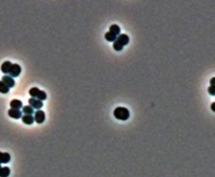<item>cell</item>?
I'll list each match as a JSON object with an SVG mask.
<instances>
[{"label": "cell", "mask_w": 215, "mask_h": 177, "mask_svg": "<svg viewBox=\"0 0 215 177\" xmlns=\"http://www.w3.org/2000/svg\"><path fill=\"white\" fill-rule=\"evenodd\" d=\"M114 117L118 120H126L129 119V110H128L126 107H116L113 112Z\"/></svg>", "instance_id": "6da1fadb"}, {"label": "cell", "mask_w": 215, "mask_h": 177, "mask_svg": "<svg viewBox=\"0 0 215 177\" xmlns=\"http://www.w3.org/2000/svg\"><path fill=\"white\" fill-rule=\"evenodd\" d=\"M21 73V67L18 65V64H12L11 66V69L9 71V76L12 78H16L18 77Z\"/></svg>", "instance_id": "7a4b0ae2"}, {"label": "cell", "mask_w": 215, "mask_h": 177, "mask_svg": "<svg viewBox=\"0 0 215 177\" xmlns=\"http://www.w3.org/2000/svg\"><path fill=\"white\" fill-rule=\"evenodd\" d=\"M33 119L36 124H43L44 120H46V114H44V112H43V110H40V109H37L36 112H34Z\"/></svg>", "instance_id": "3957f363"}, {"label": "cell", "mask_w": 215, "mask_h": 177, "mask_svg": "<svg viewBox=\"0 0 215 177\" xmlns=\"http://www.w3.org/2000/svg\"><path fill=\"white\" fill-rule=\"evenodd\" d=\"M29 104L33 107V108L34 109H40L41 107H43L44 103L43 101H40V100L36 99V98H33V97H30V98L29 99Z\"/></svg>", "instance_id": "277c9868"}, {"label": "cell", "mask_w": 215, "mask_h": 177, "mask_svg": "<svg viewBox=\"0 0 215 177\" xmlns=\"http://www.w3.org/2000/svg\"><path fill=\"white\" fill-rule=\"evenodd\" d=\"M1 81L4 83L6 86H8L9 88L14 87V85H15V81L13 80V78L10 77L9 75H4V76H3L2 79H1Z\"/></svg>", "instance_id": "5b68a950"}, {"label": "cell", "mask_w": 215, "mask_h": 177, "mask_svg": "<svg viewBox=\"0 0 215 177\" xmlns=\"http://www.w3.org/2000/svg\"><path fill=\"white\" fill-rule=\"evenodd\" d=\"M8 116L12 119H21L22 116V112L20 109H14V108H10L8 110Z\"/></svg>", "instance_id": "8992f818"}, {"label": "cell", "mask_w": 215, "mask_h": 177, "mask_svg": "<svg viewBox=\"0 0 215 177\" xmlns=\"http://www.w3.org/2000/svg\"><path fill=\"white\" fill-rule=\"evenodd\" d=\"M116 41H118L121 46L124 47V46H126L128 43H129V37H128V36L125 33H121L116 37Z\"/></svg>", "instance_id": "52a82bcc"}, {"label": "cell", "mask_w": 215, "mask_h": 177, "mask_svg": "<svg viewBox=\"0 0 215 177\" xmlns=\"http://www.w3.org/2000/svg\"><path fill=\"white\" fill-rule=\"evenodd\" d=\"M10 159H11L10 154L0 152V164H6V163L10 162Z\"/></svg>", "instance_id": "ba28073f"}, {"label": "cell", "mask_w": 215, "mask_h": 177, "mask_svg": "<svg viewBox=\"0 0 215 177\" xmlns=\"http://www.w3.org/2000/svg\"><path fill=\"white\" fill-rule=\"evenodd\" d=\"M21 120L25 124H33L34 123V119L32 114H24L21 116Z\"/></svg>", "instance_id": "9c48e42d"}, {"label": "cell", "mask_w": 215, "mask_h": 177, "mask_svg": "<svg viewBox=\"0 0 215 177\" xmlns=\"http://www.w3.org/2000/svg\"><path fill=\"white\" fill-rule=\"evenodd\" d=\"M12 63L9 61H5L4 63L1 65V71L4 73V74H9V71L11 69Z\"/></svg>", "instance_id": "30bf717a"}, {"label": "cell", "mask_w": 215, "mask_h": 177, "mask_svg": "<svg viewBox=\"0 0 215 177\" xmlns=\"http://www.w3.org/2000/svg\"><path fill=\"white\" fill-rule=\"evenodd\" d=\"M22 102L20 101L18 99H13L10 101V107L11 108H14V109H20L22 108Z\"/></svg>", "instance_id": "8fae6325"}, {"label": "cell", "mask_w": 215, "mask_h": 177, "mask_svg": "<svg viewBox=\"0 0 215 177\" xmlns=\"http://www.w3.org/2000/svg\"><path fill=\"white\" fill-rule=\"evenodd\" d=\"M109 32L113 33V34H115V36H119L120 34V27L117 26V24H112L111 26H110V29H109Z\"/></svg>", "instance_id": "7c38bea8"}, {"label": "cell", "mask_w": 215, "mask_h": 177, "mask_svg": "<svg viewBox=\"0 0 215 177\" xmlns=\"http://www.w3.org/2000/svg\"><path fill=\"white\" fill-rule=\"evenodd\" d=\"M104 37H105V40L106 41H116V36L115 34H113V33H111L110 32H107L106 33H105V36H104Z\"/></svg>", "instance_id": "4fadbf2b"}, {"label": "cell", "mask_w": 215, "mask_h": 177, "mask_svg": "<svg viewBox=\"0 0 215 177\" xmlns=\"http://www.w3.org/2000/svg\"><path fill=\"white\" fill-rule=\"evenodd\" d=\"M22 113L32 114V116H33V113H34V110L30 105H25V106H22Z\"/></svg>", "instance_id": "5bb4252c"}, {"label": "cell", "mask_w": 215, "mask_h": 177, "mask_svg": "<svg viewBox=\"0 0 215 177\" xmlns=\"http://www.w3.org/2000/svg\"><path fill=\"white\" fill-rule=\"evenodd\" d=\"M10 174V169L8 167H1L0 169V177H8Z\"/></svg>", "instance_id": "9a60e30c"}, {"label": "cell", "mask_w": 215, "mask_h": 177, "mask_svg": "<svg viewBox=\"0 0 215 177\" xmlns=\"http://www.w3.org/2000/svg\"><path fill=\"white\" fill-rule=\"evenodd\" d=\"M9 92V87L6 86L4 83L0 80V93H3V94H6V93Z\"/></svg>", "instance_id": "2e32d148"}, {"label": "cell", "mask_w": 215, "mask_h": 177, "mask_svg": "<svg viewBox=\"0 0 215 177\" xmlns=\"http://www.w3.org/2000/svg\"><path fill=\"white\" fill-rule=\"evenodd\" d=\"M39 92H40V89L37 87H33L29 89V95L32 96L33 98H36L37 94H39Z\"/></svg>", "instance_id": "e0dca14e"}, {"label": "cell", "mask_w": 215, "mask_h": 177, "mask_svg": "<svg viewBox=\"0 0 215 177\" xmlns=\"http://www.w3.org/2000/svg\"><path fill=\"white\" fill-rule=\"evenodd\" d=\"M47 93L43 91V90H40V92H39V94H37V96L36 97V99H39L40 100V101H44V100H46L47 99Z\"/></svg>", "instance_id": "ac0fdd59"}, {"label": "cell", "mask_w": 215, "mask_h": 177, "mask_svg": "<svg viewBox=\"0 0 215 177\" xmlns=\"http://www.w3.org/2000/svg\"><path fill=\"white\" fill-rule=\"evenodd\" d=\"M113 49H114V50H115V51L118 52V51H121V50H122L123 47L121 46V45L118 43V41H114V43H113Z\"/></svg>", "instance_id": "d6986e66"}, {"label": "cell", "mask_w": 215, "mask_h": 177, "mask_svg": "<svg viewBox=\"0 0 215 177\" xmlns=\"http://www.w3.org/2000/svg\"><path fill=\"white\" fill-rule=\"evenodd\" d=\"M208 92H209V94H211V95H215V87L214 86H210V87L208 88Z\"/></svg>", "instance_id": "ffe728a7"}, {"label": "cell", "mask_w": 215, "mask_h": 177, "mask_svg": "<svg viewBox=\"0 0 215 177\" xmlns=\"http://www.w3.org/2000/svg\"><path fill=\"white\" fill-rule=\"evenodd\" d=\"M214 80H215V78H211V80H210V86H214Z\"/></svg>", "instance_id": "44dd1931"}, {"label": "cell", "mask_w": 215, "mask_h": 177, "mask_svg": "<svg viewBox=\"0 0 215 177\" xmlns=\"http://www.w3.org/2000/svg\"><path fill=\"white\" fill-rule=\"evenodd\" d=\"M214 104H215L214 102H212V103H211V109H212V110H214Z\"/></svg>", "instance_id": "7402d4cb"}, {"label": "cell", "mask_w": 215, "mask_h": 177, "mask_svg": "<svg viewBox=\"0 0 215 177\" xmlns=\"http://www.w3.org/2000/svg\"><path fill=\"white\" fill-rule=\"evenodd\" d=\"M0 169H1V164H0Z\"/></svg>", "instance_id": "603a6c76"}]
</instances>
